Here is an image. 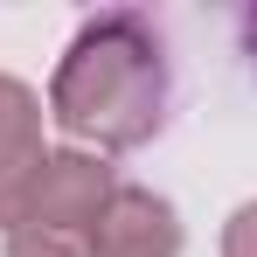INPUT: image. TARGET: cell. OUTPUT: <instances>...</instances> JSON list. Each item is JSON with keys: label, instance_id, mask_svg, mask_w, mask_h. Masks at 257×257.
<instances>
[{"label": "cell", "instance_id": "obj_4", "mask_svg": "<svg viewBox=\"0 0 257 257\" xmlns=\"http://www.w3.org/2000/svg\"><path fill=\"white\" fill-rule=\"evenodd\" d=\"M35 167H42V104L28 84L0 77V229H14Z\"/></svg>", "mask_w": 257, "mask_h": 257}, {"label": "cell", "instance_id": "obj_5", "mask_svg": "<svg viewBox=\"0 0 257 257\" xmlns=\"http://www.w3.org/2000/svg\"><path fill=\"white\" fill-rule=\"evenodd\" d=\"M7 257H90V250H84V236H56V229L14 222L7 229Z\"/></svg>", "mask_w": 257, "mask_h": 257}, {"label": "cell", "instance_id": "obj_2", "mask_svg": "<svg viewBox=\"0 0 257 257\" xmlns=\"http://www.w3.org/2000/svg\"><path fill=\"white\" fill-rule=\"evenodd\" d=\"M111 167L97 160V153H42V167L28 181V195H21V215L14 222H28V229H56V236H84L97 209L111 202Z\"/></svg>", "mask_w": 257, "mask_h": 257}, {"label": "cell", "instance_id": "obj_3", "mask_svg": "<svg viewBox=\"0 0 257 257\" xmlns=\"http://www.w3.org/2000/svg\"><path fill=\"white\" fill-rule=\"evenodd\" d=\"M90 257H181V222L146 188H111V202L84 229Z\"/></svg>", "mask_w": 257, "mask_h": 257}, {"label": "cell", "instance_id": "obj_1", "mask_svg": "<svg viewBox=\"0 0 257 257\" xmlns=\"http://www.w3.org/2000/svg\"><path fill=\"white\" fill-rule=\"evenodd\" d=\"M174 104V70H167V42L146 14L132 7H104L70 35L56 84H49V111L56 125L84 146L104 153H132L167 125Z\"/></svg>", "mask_w": 257, "mask_h": 257}, {"label": "cell", "instance_id": "obj_7", "mask_svg": "<svg viewBox=\"0 0 257 257\" xmlns=\"http://www.w3.org/2000/svg\"><path fill=\"white\" fill-rule=\"evenodd\" d=\"M243 42H250V63H257V14L243 21Z\"/></svg>", "mask_w": 257, "mask_h": 257}, {"label": "cell", "instance_id": "obj_6", "mask_svg": "<svg viewBox=\"0 0 257 257\" xmlns=\"http://www.w3.org/2000/svg\"><path fill=\"white\" fill-rule=\"evenodd\" d=\"M222 257H257V202L229 215V229H222Z\"/></svg>", "mask_w": 257, "mask_h": 257}]
</instances>
